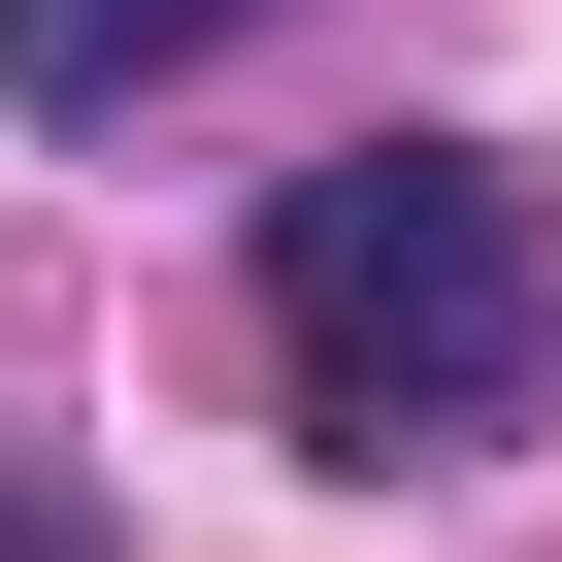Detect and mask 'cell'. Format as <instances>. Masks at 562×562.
<instances>
[{
  "instance_id": "cell-1",
  "label": "cell",
  "mask_w": 562,
  "mask_h": 562,
  "mask_svg": "<svg viewBox=\"0 0 562 562\" xmlns=\"http://www.w3.org/2000/svg\"><path fill=\"white\" fill-rule=\"evenodd\" d=\"M265 364H299V430H331V463H496V430H529V364H562L529 166H463V133L299 166V199H265Z\"/></svg>"
},
{
  "instance_id": "cell-2",
  "label": "cell",
  "mask_w": 562,
  "mask_h": 562,
  "mask_svg": "<svg viewBox=\"0 0 562 562\" xmlns=\"http://www.w3.org/2000/svg\"><path fill=\"white\" fill-rule=\"evenodd\" d=\"M199 34H265V0H0V100H34V133H133Z\"/></svg>"
}]
</instances>
